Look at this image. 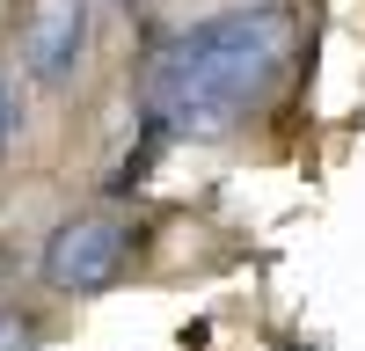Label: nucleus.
I'll return each mask as SVG.
<instances>
[{
  "label": "nucleus",
  "mask_w": 365,
  "mask_h": 351,
  "mask_svg": "<svg viewBox=\"0 0 365 351\" xmlns=\"http://www.w3.org/2000/svg\"><path fill=\"white\" fill-rule=\"evenodd\" d=\"M299 51V22L285 0H234L220 15L182 22L154 44L139 73L146 125L168 139H227L241 117H256L285 88Z\"/></svg>",
  "instance_id": "nucleus-1"
},
{
  "label": "nucleus",
  "mask_w": 365,
  "mask_h": 351,
  "mask_svg": "<svg viewBox=\"0 0 365 351\" xmlns=\"http://www.w3.org/2000/svg\"><path fill=\"white\" fill-rule=\"evenodd\" d=\"M132 249H139V227L132 220H117V213H73V220H58L44 234L37 271H44L51 292L88 300V292H110L117 278L132 271Z\"/></svg>",
  "instance_id": "nucleus-2"
},
{
  "label": "nucleus",
  "mask_w": 365,
  "mask_h": 351,
  "mask_svg": "<svg viewBox=\"0 0 365 351\" xmlns=\"http://www.w3.org/2000/svg\"><path fill=\"white\" fill-rule=\"evenodd\" d=\"M88 37H96V0H29L15 58L37 88H66L88 58Z\"/></svg>",
  "instance_id": "nucleus-3"
},
{
  "label": "nucleus",
  "mask_w": 365,
  "mask_h": 351,
  "mask_svg": "<svg viewBox=\"0 0 365 351\" xmlns=\"http://www.w3.org/2000/svg\"><path fill=\"white\" fill-rule=\"evenodd\" d=\"M44 337H37V322L29 315H15V307H0V351H37Z\"/></svg>",
  "instance_id": "nucleus-4"
},
{
  "label": "nucleus",
  "mask_w": 365,
  "mask_h": 351,
  "mask_svg": "<svg viewBox=\"0 0 365 351\" xmlns=\"http://www.w3.org/2000/svg\"><path fill=\"white\" fill-rule=\"evenodd\" d=\"M8 139H15V96H8V81H0V154H8Z\"/></svg>",
  "instance_id": "nucleus-5"
}]
</instances>
